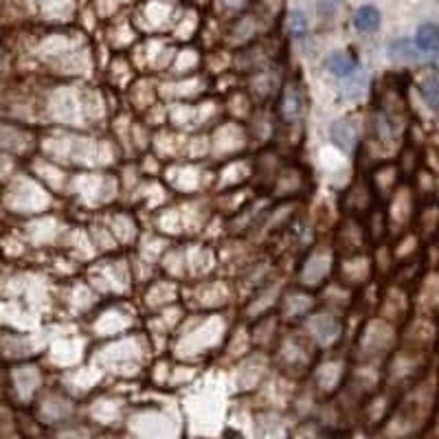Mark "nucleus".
Here are the masks:
<instances>
[{"instance_id":"nucleus-1","label":"nucleus","mask_w":439,"mask_h":439,"mask_svg":"<svg viewBox=\"0 0 439 439\" xmlns=\"http://www.w3.org/2000/svg\"><path fill=\"white\" fill-rule=\"evenodd\" d=\"M416 46L422 53H437L439 48V29L435 22H422L418 36H416Z\"/></svg>"},{"instance_id":"nucleus-2","label":"nucleus","mask_w":439,"mask_h":439,"mask_svg":"<svg viewBox=\"0 0 439 439\" xmlns=\"http://www.w3.org/2000/svg\"><path fill=\"white\" fill-rule=\"evenodd\" d=\"M380 20H382L380 11L374 5H365L354 14V27L363 33H371L380 27Z\"/></svg>"},{"instance_id":"nucleus-3","label":"nucleus","mask_w":439,"mask_h":439,"mask_svg":"<svg viewBox=\"0 0 439 439\" xmlns=\"http://www.w3.org/2000/svg\"><path fill=\"white\" fill-rule=\"evenodd\" d=\"M301 108H303L301 106V90L295 84L286 86V90H283V95H281V106H279L281 115L288 121H292L301 115Z\"/></svg>"},{"instance_id":"nucleus-4","label":"nucleus","mask_w":439,"mask_h":439,"mask_svg":"<svg viewBox=\"0 0 439 439\" xmlns=\"http://www.w3.org/2000/svg\"><path fill=\"white\" fill-rule=\"evenodd\" d=\"M327 70L337 77H349L356 73V60L347 53H332L325 62Z\"/></svg>"},{"instance_id":"nucleus-5","label":"nucleus","mask_w":439,"mask_h":439,"mask_svg":"<svg viewBox=\"0 0 439 439\" xmlns=\"http://www.w3.org/2000/svg\"><path fill=\"white\" fill-rule=\"evenodd\" d=\"M329 134H332V141L337 143L341 149H349L354 145V127L345 121H339L329 127Z\"/></svg>"},{"instance_id":"nucleus-6","label":"nucleus","mask_w":439,"mask_h":439,"mask_svg":"<svg viewBox=\"0 0 439 439\" xmlns=\"http://www.w3.org/2000/svg\"><path fill=\"white\" fill-rule=\"evenodd\" d=\"M389 51H391V58H396V60H418V46H416V42H411V40H404V38H400V40H393L391 44H389Z\"/></svg>"},{"instance_id":"nucleus-7","label":"nucleus","mask_w":439,"mask_h":439,"mask_svg":"<svg viewBox=\"0 0 439 439\" xmlns=\"http://www.w3.org/2000/svg\"><path fill=\"white\" fill-rule=\"evenodd\" d=\"M420 92L424 97V101L428 103V108H437V101H439V82H437V75L430 73L426 80L420 84Z\"/></svg>"},{"instance_id":"nucleus-8","label":"nucleus","mask_w":439,"mask_h":439,"mask_svg":"<svg viewBox=\"0 0 439 439\" xmlns=\"http://www.w3.org/2000/svg\"><path fill=\"white\" fill-rule=\"evenodd\" d=\"M290 33L297 40H303L307 36V18L301 11H292L290 14Z\"/></svg>"},{"instance_id":"nucleus-9","label":"nucleus","mask_w":439,"mask_h":439,"mask_svg":"<svg viewBox=\"0 0 439 439\" xmlns=\"http://www.w3.org/2000/svg\"><path fill=\"white\" fill-rule=\"evenodd\" d=\"M341 3H343V0H319V7L325 9V11H332L334 7L341 5Z\"/></svg>"}]
</instances>
